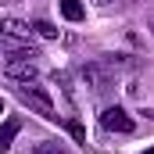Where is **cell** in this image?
<instances>
[{
    "instance_id": "15",
    "label": "cell",
    "mask_w": 154,
    "mask_h": 154,
    "mask_svg": "<svg viewBox=\"0 0 154 154\" xmlns=\"http://www.w3.org/2000/svg\"><path fill=\"white\" fill-rule=\"evenodd\" d=\"M151 29H154V14H151Z\"/></svg>"
},
{
    "instance_id": "10",
    "label": "cell",
    "mask_w": 154,
    "mask_h": 154,
    "mask_svg": "<svg viewBox=\"0 0 154 154\" xmlns=\"http://www.w3.org/2000/svg\"><path fill=\"white\" fill-rule=\"evenodd\" d=\"M68 133H72V136H75L79 143H86V129H82V125H79V122H68Z\"/></svg>"
},
{
    "instance_id": "6",
    "label": "cell",
    "mask_w": 154,
    "mask_h": 154,
    "mask_svg": "<svg viewBox=\"0 0 154 154\" xmlns=\"http://www.w3.org/2000/svg\"><path fill=\"white\" fill-rule=\"evenodd\" d=\"M18 129H22V122H18V118H7V122H0V154L11 147V140L18 136Z\"/></svg>"
},
{
    "instance_id": "11",
    "label": "cell",
    "mask_w": 154,
    "mask_h": 154,
    "mask_svg": "<svg viewBox=\"0 0 154 154\" xmlns=\"http://www.w3.org/2000/svg\"><path fill=\"white\" fill-rule=\"evenodd\" d=\"M93 4H97V7H108V4H111V0H93Z\"/></svg>"
},
{
    "instance_id": "9",
    "label": "cell",
    "mask_w": 154,
    "mask_h": 154,
    "mask_svg": "<svg viewBox=\"0 0 154 154\" xmlns=\"http://www.w3.org/2000/svg\"><path fill=\"white\" fill-rule=\"evenodd\" d=\"M36 154H68V151L57 147V143H50V140H43V143H36Z\"/></svg>"
},
{
    "instance_id": "12",
    "label": "cell",
    "mask_w": 154,
    "mask_h": 154,
    "mask_svg": "<svg viewBox=\"0 0 154 154\" xmlns=\"http://www.w3.org/2000/svg\"><path fill=\"white\" fill-rule=\"evenodd\" d=\"M143 115H147V118H154V108H147V111H143Z\"/></svg>"
},
{
    "instance_id": "5",
    "label": "cell",
    "mask_w": 154,
    "mask_h": 154,
    "mask_svg": "<svg viewBox=\"0 0 154 154\" xmlns=\"http://www.w3.org/2000/svg\"><path fill=\"white\" fill-rule=\"evenodd\" d=\"M0 32H4V36H14V39H25V43L32 36V29H29L25 22H18V18H4V22H0Z\"/></svg>"
},
{
    "instance_id": "1",
    "label": "cell",
    "mask_w": 154,
    "mask_h": 154,
    "mask_svg": "<svg viewBox=\"0 0 154 154\" xmlns=\"http://www.w3.org/2000/svg\"><path fill=\"white\" fill-rule=\"evenodd\" d=\"M14 93H18V100H22V104H29L36 115L57 118V115H54V97H50L43 86H36V82H18V86H14Z\"/></svg>"
},
{
    "instance_id": "3",
    "label": "cell",
    "mask_w": 154,
    "mask_h": 154,
    "mask_svg": "<svg viewBox=\"0 0 154 154\" xmlns=\"http://www.w3.org/2000/svg\"><path fill=\"white\" fill-rule=\"evenodd\" d=\"M4 75L11 79V82H36V61H29V57H11L7 65H4Z\"/></svg>"
},
{
    "instance_id": "4",
    "label": "cell",
    "mask_w": 154,
    "mask_h": 154,
    "mask_svg": "<svg viewBox=\"0 0 154 154\" xmlns=\"http://www.w3.org/2000/svg\"><path fill=\"white\" fill-rule=\"evenodd\" d=\"M79 72H82V79H86V82H90V86H93L97 93H104V90L111 86V75H108V72H104L100 65H82Z\"/></svg>"
},
{
    "instance_id": "2",
    "label": "cell",
    "mask_w": 154,
    "mask_h": 154,
    "mask_svg": "<svg viewBox=\"0 0 154 154\" xmlns=\"http://www.w3.org/2000/svg\"><path fill=\"white\" fill-rule=\"evenodd\" d=\"M100 125H104L108 133H133V129H136V122L129 118V111H125V108H118V104L100 111Z\"/></svg>"
},
{
    "instance_id": "7",
    "label": "cell",
    "mask_w": 154,
    "mask_h": 154,
    "mask_svg": "<svg viewBox=\"0 0 154 154\" xmlns=\"http://www.w3.org/2000/svg\"><path fill=\"white\" fill-rule=\"evenodd\" d=\"M61 14L68 22H82L86 18V7H82V0H61Z\"/></svg>"
},
{
    "instance_id": "13",
    "label": "cell",
    "mask_w": 154,
    "mask_h": 154,
    "mask_svg": "<svg viewBox=\"0 0 154 154\" xmlns=\"http://www.w3.org/2000/svg\"><path fill=\"white\" fill-rule=\"evenodd\" d=\"M143 154H154V147H147V151H143Z\"/></svg>"
},
{
    "instance_id": "14",
    "label": "cell",
    "mask_w": 154,
    "mask_h": 154,
    "mask_svg": "<svg viewBox=\"0 0 154 154\" xmlns=\"http://www.w3.org/2000/svg\"><path fill=\"white\" fill-rule=\"evenodd\" d=\"M0 115H4V100H0Z\"/></svg>"
},
{
    "instance_id": "8",
    "label": "cell",
    "mask_w": 154,
    "mask_h": 154,
    "mask_svg": "<svg viewBox=\"0 0 154 154\" xmlns=\"http://www.w3.org/2000/svg\"><path fill=\"white\" fill-rule=\"evenodd\" d=\"M32 29H36V32H39V36H43V39H57V29H54L50 22H43V18H39V22H36V25H32Z\"/></svg>"
}]
</instances>
